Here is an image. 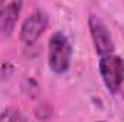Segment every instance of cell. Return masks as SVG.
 I'll return each instance as SVG.
<instances>
[{
    "label": "cell",
    "instance_id": "3",
    "mask_svg": "<svg viewBox=\"0 0 124 122\" xmlns=\"http://www.w3.org/2000/svg\"><path fill=\"white\" fill-rule=\"evenodd\" d=\"M88 27L91 32V37L94 42V47L97 53L104 58L108 55H113L114 52V42L111 37V33L105 26L104 20L98 17L97 14H91L88 19Z\"/></svg>",
    "mask_w": 124,
    "mask_h": 122
},
{
    "label": "cell",
    "instance_id": "4",
    "mask_svg": "<svg viewBox=\"0 0 124 122\" xmlns=\"http://www.w3.org/2000/svg\"><path fill=\"white\" fill-rule=\"evenodd\" d=\"M48 14L43 10H35L29 17L25 19L20 27V40L25 45L35 43L39 36L46 30L48 27Z\"/></svg>",
    "mask_w": 124,
    "mask_h": 122
},
{
    "label": "cell",
    "instance_id": "2",
    "mask_svg": "<svg viewBox=\"0 0 124 122\" xmlns=\"http://www.w3.org/2000/svg\"><path fill=\"white\" fill-rule=\"evenodd\" d=\"M100 73L104 85L111 93H117L124 83V59L108 55L100 59Z\"/></svg>",
    "mask_w": 124,
    "mask_h": 122
},
{
    "label": "cell",
    "instance_id": "6",
    "mask_svg": "<svg viewBox=\"0 0 124 122\" xmlns=\"http://www.w3.org/2000/svg\"><path fill=\"white\" fill-rule=\"evenodd\" d=\"M0 122H28V119L19 108L10 106L0 114Z\"/></svg>",
    "mask_w": 124,
    "mask_h": 122
},
{
    "label": "cell",
    "instance_id": "1",
    "mask_svg": "<svg viewBox=\"0 0 124 122\" xmlns=\"http://www.w3.org/2000/svg\"><path fill=\"white\" fill-rule=\"evenodd\" d=\"M72 58V46L62 32H55L48 45V63L55 73H65L69 69Z\"/></svg>",
    "mask_w": 124,
    "mask_h": 122
},
{
    "label": "cell",
    "instance_id": "5",
    "mask_svg": "<svg viewBox=\"0 0 124 122\" xmlns=\"http://www.w3.org/2000/svg\"><path fill=\"white\" fill-rule=\"evenodd\" d=\"M22 9L20 1H12L6 6L0 7V33L4 36H10L15 29V25L19 19Z\"/></svg>",
    "mask_w": 124,
    "mask_h": 122
},
{
    "label": "cell",
    "instance_id": "7",
    "mask_svg": "<svg viewBox=\"0 0 124 122\" xmlns=\"http://www.w3.org/2000/svg\"><path fill=\"white\" fill-rule=\"evenodd\" d=\"M98 122H102V121H98Z\"/></svg>",
    "mask_w": 124,
    "mask_h": 122
}]
</instances>
